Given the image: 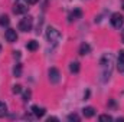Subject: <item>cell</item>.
<instances>
[{
    "mask_svg": "<svg viewBox=\"0 0 124 122\" xmlns=\"http://www.w3.org/2000/svg\"><path fill=\"white\" fill-rule=\"evenodd\" d=\"M48 121L51 122V121H58V118H55V116H49L48 118Z\"/></svg>",
    "mask_w": 124,
    "mask_h": 122,
    "instance_id": "cell-22",
    "label": "cell"
},
{
    "mask_svg": "<svg viewBox=\"0 0 124 122\" xmlns=\"http://www.w3.org/2000/svg\"><path fill=\"white\" fill-rule=\"evenodd\" d=\"M110 22H111L113 27L120 29V27H123V25H124V16L121 14V13H118V12H117V13H113Z\"/></svg>",
    "mask_w": 124,
    "mask_h": 122,
    "instance_id": "cell-4",
    "label": "cell"
},
{
    "mask_svg": "<svg viewBox=\"0 0 124 122\" xmlns=\"http://www.w3.org/2000/svg\"><path fill=\"white\" fill-rule=\"evenodd\" d=\"M82 114H84L85 118H93L94 115H95V108H93V106H87V108L82 109Z\"/></svg>",
    "mask_w": 124,
    "mask_h": 122,
    "instance_id": "cell-11",
    "label": "cell"
},
{
    "mask_svg": "<svg viewBox=\"0 0 124 122\" xmlns=\"http://www.w3.org/2000/svg\"><path fill=\"white\" fill-rule=\"evenodd\" d=\"M68 121H79V116H78V115H77V114H69V115H68Z\"/></svg>",
    "mask_w": 124,
    "mask_h": 122,
    "instance_id": "cell-19",
    "label": "cell"
},
{
    "mask_svg": "<svg viewBox=\"0 0 124 122\" xmlns=\"http://www.w3.org/2000/svg\"><path fill=\"white\" fill-rule=\"evenodd\" d=\"M31 91H25L23 92V101H25V102H28V101H29V99H31Z\"/></svg>",
    "mask_w": 124,
    "mask_h": 122,
    "instance_id": "cell-20",
    "label": "cell"
},
{
    "mask_svg": "<svg viewBox=\"0 0 124 122\" xmlns=\"http://www.w3.org/2000/svg\"><path fill=\"white\" fill-rule=\"evenodd\" d=\"M91 52V46L88 45V43H81V46H79V55L81 56H85V55H88Z\"/></svg>",
    "mask_w": 124,
    "mask_h": 122,
    "instance_id": "cell-10",
    "label": "cell"
},
{
    "mask_svg": "<svg viewBox=\"0 0 124 122\" xmlns=\"http://www.w3.org/2000/svg\"><path fill=\"white\" fill-rule=\"evenodd\" d=\"M48 75H49L51 83H58L59 79H61V73H59V70H58L56 68H51L49 72H48Z\"/></svg>",
    "mask_w": 124,
    "mask_h": 122,
    "instance_id": "cell-6",
    "label": "cell"
},
{
    "mask_svg": "<svg viewBox=\"0 0 124 122\" xmlns=\"http://www.w3.org/2000/svg\"><path fill=\"white\" fill-rule=\"evenodd\" d=\"M82 17V12L79 10V9H74L71 13H69V16H68V19H69V22H74V20H78V19H81Z\"/></svg>",
    "mask_w": 124,
    "mask_h": 122,
    "instance_id": "cell-9",
    "label": "cell"
},
{
    "mask_svg": "<svg viewBox=\"0 0 124 122\" xmlns=\"http://www.w3.org/2000/svg\"><path fill=\"white\" fill-rule=\"evenodd\" d=\"M28 4H29L28 0H16L15 1V6H13V13L15 14H25L29 10Z\"/></svg>",
    "mask_w": 124,
    "mask_h": 122,
    "instance_id": "cell-3",
    "label": "cell"
},
{
    "mask_svg": "<svg viewBox=\"0 0 124 122\" xmlns=\"http://www.w3.org/2000/svg\"><path fill=\"white\" fill-rule=\"evenodd\" d=\"M117 69H118L120 72H124V50H120L118 62H117Z\"/></svg>",
    "mask_w": 124,
    "mask_h": 122,
    "instance_id": "cell-12",
    "label": "cell"
},
{
    "mask_svg": "<svg viewBox=\"0 0 124 122\" xmlns=\"http://www.w3.org/2000/svg\"><path fill=\"white\" fill-rule=\"evenodd\" d=\"M9 23H10V19H9V16L7 14H1L0 16V26H9Z\"/></svg>",
    "mask_w": 124,
    "mask_h": 122,
    "instance_id": "cell-16",
    "label": "cell"
},
{
    "mask_svg": "<svg viewBox=\"0 0 124 122\" xmlns=\"http://www.w3.org/2000/svg\"><path fill=\"white\" fill-rule=\"evenodd\" d=\"M22 92V86L20 85H15L13 86V93H20Z\"/></svg>",
    "mask_w": 124,
    "mask_h": 122,
    "instance_id": "cell-21",
    "label": "cell"
},
{
    "mask_svg": "<svg viewBox=\"0 0 124 122\" xmlns=\"http://www.w3.org/2000/svg\"><path fill=\"white\" fill-rule=\"evenodd\" d=\"M22 70H23L22 63H16L15 68H13V75H15L16 78H19V76H22Z\"/></svg>",
    "mask_w": 124,
    "mask_h": 122,
    "instance_id": "cell-13",
    "label": "cell"
},
{
    "mask_svg": "<svg viewBox=\"0 0 124 122\" xmlns=\"http://www.w3.org/2000/svg\"><path fill=\"white\" fill-rule=\"evenodd\" d=\"M6 112H7V106H6L4 102L0 101V118H3V116L6 115Z\"/></svg>",
    "mask_w": 124,
    "mask_h": 122,
    "instance_id": "cell-17",
    "label": "cell"
},
{
    "mask_svg": "<svg viewBox=\"0 0 124 122\" xmlns=\"http://www.w3.org/2000/svg\"><path fill=\"white\" fill-rule=\"evenodd\" d=\"M61 33L58 29H55V27H52V26H49L48 29H46V39L49 40V43H52V45H58L59 43V40H61Z\"/></svg>",
    "mask_w": 124,
    "mask_h": 122,
    "instance_id": "cell-2",
    "label": "cell"
},
{
    "mask_svg": "<svg viewBox=\"0 0 124 122\" xmlns=\"http://www.w3.org/2000/svg\"><path fill=\"white\" fill-rule=\"evenodd\" d=\"M121 40H123V43H124V30L121 32Z\"/></svg>",
    "mask_w": 124,
    "mask_h": 122,
    "instance_id": "cell-25",
    "label": "cell"
},
{
    "mask_svg": "<svg viewBox=\"0 0 124 122\" xmlns=\"http://www.w3.org/2000/svg\"><path fill=\"white\" fill-rule=\"evenodd\" d=\"M0 53H1V46H0Z\"/></svg>",
    "mask_w": 124,
    "mask_h": 122,
    "instance_id": "cell-27",
    "label": "cell"
},
{
    "mask_svg": "<svg viewBox=\"0 0 124 122\" xmlns=\"http://www.w3.org/2000/svg\"><path fill=\"white\" fill-rule=\"evenodd\" d=\"M26 47H28V50L35 52V50H38L39 45H38V42H36V40H29V42H28V45H26Z\"/></svg>",
    "mask_w": 124,
    "mask_h": 122,
    "instance_id": "cell-14",
    "label": "cell"
},
{
    "mask_svg": "<svg viewBox=\"0 0 124 122\" xmlns=\"http://www.w3.org/2000/svg\"><path fill=\"white\" fill-rule=\"evenodd\" d=\"M79 62H71V65H69V70L72 72V73H78L79 72Z\"/></svg>",
    "mask_w": 124,
    "mask_h": 122,
    "instance_id": "cell-15",
    "label": "cell"
},
{
    "mask_svg": "<svg viewBox=\"0 0 124 122\" xmlns=\"http://www.w3.org/2000/svg\"><path fill=\"white\" fill-rule=\"evenodd\" d=\"M28 1H29V4H36L39 0H28Z\"/></svg>",
    "mask_w": 124,
    "mask_h": 122,
    "instance_id": "cell-23",
    "label": "cell"
},
{
    "mask_svg": "<svg viewBox=\"0 0 124 122\" xmlns=\"http://www.w3.org/2000/svg\"><path fill=\"white\" fill-rule=\"evenodd\" d=\"M32 26H33V17H31V16H26L19 22V30L22 32L32 30Z\"/></svg>",
    "mask_w": 124,
    "mask_h": 122,
    "instance_id": "cell-5",
    "label": "cell"
},
{
    "mask_svg": "<svg viewBox=\"0 0 124 122\" xmlns=\"http://www.w3.org/2000/svg\"><path fill=\"white\" fill-rule=\"evenodd\" d=\"M113 63H114V59H113V55H111V53H105V55L102 56V59H101V70H102L104 81L111 76Z\"/></svg>",
    "mask_w": 124,
    "mask_h": 122,
    "instance_id": "cell-1",
    "label": "cell"
},
{
    "mask_svg": "<svg viewBox=\"0 0 124 122\" xmlns=\"http://www.w3.org/2000/svg\"><path fill=\"white\" fill-rule=\"evenodd\" d=\"M101 122H105V121H113V116L111 115H107V114H104V115H100V118H98Z\"/></svg>",
    "mask_w": 124,
    "mask_h": 122,
    "instance_id": "cell-18",
    "label": "cell"
},
{
    "mask_svg": "<svg viewBox=\"0 0 124 122\" xmlns=\"http://www.w3.org/2000/svg\"><path fill=\"white\" fill-rule=\"evenodd\" d=\"M4 37H6V40H7L9 43H13V42L17 40V33H16L15 29H7L6 33H4Z\"/></svg>",
    "mask_w": 124,
    "mask_h": 122,
    "instance_id": "cell-7",
    "label": "cell"
},
{
    "mask_svg": "<svg viewBox=\"0 0 124 122\" xmlns=\"http://www.w3.org/2000/svg\"><path fill=\"white\" fill-rule=\"evenodd\" d=\"M121 4H123V9H124V0H123V3H121Z\"/></svg>",
    "mask_w": 124,
    "mask_h": 122,
    "instance_id": "cell-26",
    "label": "cell"
},
{
    "mask_svg": "<svg viewBox=\"0 0 124 122\" xmlns=\"http://www.w3.org/2000/svg\"><path fill=\"white\" fill-rule=\"evenodd\" d=\"M88 96H90V91H87V92H85V95H84V99H87Z\"/></svg>",
    "mask_w": 124,
    "mask_h": 122,
    "instance_id": "cell-24",
    "label": "cell"
},
{
    "mask_svg": "<svg viewBox=\"0 0 124 122\" xmlns=\"http://www.w3.org/2000/svg\"><path fill=\"white\" fill-rule=\"evenodd\" d=\"M32 114H33L36 118H42V116L46 114V111H45V108H42V106L33 105V106H32Z\"/></svg>",
    "mask_w": 124,
    "mask_h": 122,
    "instance_id": "cell-8",
    "label": "cell"
}]
</instances>
